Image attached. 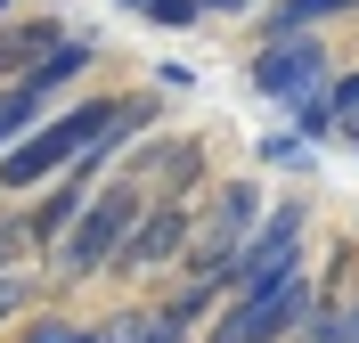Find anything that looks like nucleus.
Segmentation results:
<instances>
[{
    "mask_svg": "<svg viewBox=\"0 0 359 343\" xmlns=\"http://www.w3.org/2000/svg\"><path fill=\"white\" fill-rule=\"evenodd\" d=\"M123 107H131V98H82V107L33 123L25 139H8V147H0V188H41V180H57L90 139H107L114 123H123Z\"/></svg>",
    "mask_w": 359,
    "mask_h": 343,
    "instance_id": "f257e3e1",
    "label": "nucleus"
},
{
    "mask_svg": "<svg viewBox=\"0 0 359 343\" xmlns=\"http://www.w3.org/2000/svg\"><path fill=\"white\" fill-rule=\"evenodd\" d=\"M131 221H139V196H131V188H107V196H90V205L66 221V246H57V278H98L114 253H123Z\"/></svg>",
    "mask_w": 359,
    "mask_h": 343,
    "instance_id": "f03ea898",
    "label": "nucleus"
},
{
    "mask_svg": "<svg viewBox=\"0 0 359 343\" xmlns=\"http://www.w3.org/2000/svg\"><path fill=\"white\" fill-rule=\"evenodd\" d=\"M302 229H311V213L294 205H269L262 221H253V237H245V253H237V270H229V295H253V286H269V278H286V270H302Z\"/></svg>",
    "mask_w": 359,
    "mask_h": 343,
    "instance_id": "7ed1b4c3",
    "label": "nucleus"
},
{
    "mask_svg": "<svg viewBox=\"0 0 359 343\" xmlns=\"http://www.w3.org/2000/svg\"><path fill=\"white\" fill-rule=\"evenodd\" d=\"M302 319H311V278L286 270V278H269V286H253V295H237V311L221 319V335H237V343H286V335H302Z\"/></svg>",
    "mask_w": 359,
    "mask_h": 343,
    "instance_id": "20e7f679",
    "label": "nucleus"
},
{
    "mask_svg": "<svg viewBox=\"0 0 359 343\" xmlns=\"http://www.w3.org/2000/svg\"><path fill=\"white\" fill-rule=\"evenodd\" d=\"M253 221H262V188H253V180H229L221 196H212V221L196 229V278L229 286V270H237V253H245Z\"/></svg>",
    "mask_w": 359,
    "mask_h": 343,
    "instance_id": "39448f33",
    "label": "nucleus"
},
{
    "mask_svg": "<svg viewBox=\"0 0 359 343\" xmlns=\"http://www.w3.org/2000/svg\"><path fill=\"white\" fill-rule=\"evenodd\" d=\"M253 90L278 107H302L311 90H327V41L311 33H269V49L253 58Z\"/></svg>",
    "mask_w": 359,
    "mask_h": 343,
    "instance_id": "423d86ee",
    "label": "nucleus"
},
{
    "mask_svg": "<svg viewBox=\"0 0 359 343\" xmlns=\"http://www.w3.org/2000/svg\"><path fill=\"white\" fill-rule=\"evenodd\" d=\"M180 246H188V205L180 196H163V205H139L131 237H123V270H163V262H180Z\"/></svg>",
    "mask_w": 359,
    "mask_h": 343,
    "instance_id": "0eeeda50",
    "label": "nucleus"
},
{
    "mask_svg": "<svg viewBox=\"0 0 359 343\" xmlns=\"http://www.w3.org/2000/svg\"><path fill=\"white\" fill-rule=\"evenodd\" d=\"M57 41H66V33H57L49 17H33V25H0V82H25V74L41 66Z\"/></svg>",
    "mask_w": 359,
    "mask_h": 343,
    "instance_id": "6e6552de",
    "label": "nucleus"
},
{
    "mask_svg": "<svg viewBox=\"0 0 359 343\" xmlns=\"http://www.w3.org/2000/svg\"><path fill=\"white\" fill-rule=\"evenodd\" d=\"M90 58H98V49H90L82 33H74V41H57V49H49V58H41V66L25 74V90H33V98H49V90H66L74 74H90Z\"/></svg>",
    "mask_w": 359,
    "mask_h": 343,
    "instance_id": "1a4fd4ad",
    "label": "nucleus"
},
{
    "mask_svg": "<svg viewBox=\"0 0 359 343\" xmlns=\"http://www.w3.org/2000/svg\"><path fill=\"white\" fill-rule=\"evenodd\" d=\"M343 8H359V0H269V33H302V25L343 17Z\"/></svg>",
    "mask_w": 359,
    "mask_h": 343,
    "instance_id": "9d476101",
    "label": "nucleus"
},
{
    "mask_svg": "<svg viewBox=\"0 0 359 343\" xmlns=\"http://www.w3.org/2000/svg\"><path fill=\"white\" fill-rule=\"evenodd\" d=\"M33 123H41V98L25 90V82H17V90H0V147H8V139H25Z\"/></svg>",
    "mask_w": 359,
    "mask_h": 343,
    "instance_id": "9b49d317",
    "label": "nucleus"
},
{
    "mask_svg": "<svg viewBox=\"0 0 359 343\" xmlns=\"http://www.w3.org/2000/svg\"><path fill=\"white\" fill-rule=\"evenodd\" d=\"M139 17H156V25H196L204 8H196V0H147V8H139Z\"/></svg>",
    "mask_w": 359,
    "mask_h": 343,
    "instance_id": "f8f14e48",
    "label": "nucleus"
},
{
    "mask_svg": "<svg viewBox=\"0 0 359 343\" xmlns=\"http://www.w3.org/2000/svg\"><path fill=\"white\" fill-rule=\"evenodd\" d=\"M25 295H33V286H25V270H0V319H17Z\"/></svg>",
    "mask_w": 359,
    "mask_h": 343,
    "instance_id": "ddd939ff",
    "label": "nucleus"
},
{
    "mask_svg": "<svg viewBox=\"0 0 359 343\" xmlns=\"http://www.w3.org/2000/svg\"><path fill=\"white\" fill-rule=\"evenodd\" d=\"M25 343H90V335H82V327H66V319H41Z\"/></svg>",
    "mask_w": 359,
    "mask_h": 343,
    "instance_id": "4468645a",
    "label": "nucleus"
},
{
    "mask_svg": "<svg viewBox=\"0 0 359 343\" xmlns=\"http://www.w3.org/2000/svg\"><path fill=\"white\" fill-rule=\"evenodd\" d=\"M25 246H33V237H25V221H0V270H8Z\"/></svg>",
    "mask_w": 359,
    "mask_h": 343,
    "instance_id": "2eb2a0df",
    "label": "nucleus"
},
{
    "mask_svg": "<svg viewBox=\"0 0 359 343\" xmlns=\"http://www.w3.org/2000/svg\"><path fill=\"white\" fill-rule=\"evenodd\" d=\"M204 17H245V8H269V0H196Z\"/></svg>",
    "mask_w": 359,
    "mask_h": 343,
    "instance_id": "dca6fc26",
    "label": "nucleus"
},
{
    "mask_svg": "<svg viewBox=\"0 0 359 343\" xmlns=\"http://www.w3.org/2000/svg\"><path fill=\"white\" fill-rule=\"evenodd\" d=\"M343 139H359V114H351V123H343Z\"/></svg>",
    "mask_w": 359,
    "mask_h": 343,
    "instance_id": "f3484780",
    "label": "nucleus"
},
{
    "mask_svg": "<svg viewBox=\"0 0 359 343\" xmlns=\"http://www.w3.org/2000/svg\"><path fill=\"white\" fill-rule=\"evenodd\" d=\"M8 8H17V0H0V25H8Z\"/></svg>",
    "mask_w": 359,
    "mask_h": 343,
    "instance_id": "a211bd4d",
    "label": "nucleus"
},
{
    "mask_svg": "<svg viewBox=\"0 0 359 343\" xmlns=\"http://www.w3.org/2000/svg\"><path fill=\"white\" fill-rule=\"evenodd\" d=\"M212 343H237V335H221V327H212Z\"/></svg>",
    "mask_w": 359,
    "mask_h": 343,
    "instance_id": "6ab92c4d",
    "label": "nucleus"
},
{
    "mask_svg": "<svg viewBox=\"0 0 359 343\" xmlns=\"http://www.w3.org/2000/svg\"><path fill=\"white\" fill-rule=\"evenodd\" d=\"M123 8H147V0H123Z\"/></svg>",
    "mask_w": 359,
    "mask_h": 343,
    "instance_id": "aec40b11",
    "label": "nucleus"
}]
</instances>
